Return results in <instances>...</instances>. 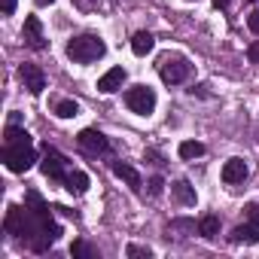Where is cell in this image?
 Here are the masks:
<instances>
[{
    "mask_svg": "<svg viewBox=\"0 0 259 259\" xmlns=\"http://www.w3.org/2000/svg\"><path fill=\"white\" fill-rule=\"evenodd\" d=\"M198 235L207 238V241H213V238L220 235V217H217V213H204V217L198 220Z\"/></svg>",
    "mask_w": 259,
    "mask_h": 259,
    "instance_id": "cell-14",
    "label": "cell"
},
{
    "mask_svg": "<svg viewBox=\"0 0 259 259\" xmlns=\"http://www.w3.org/2000/svg\"><path fill=\"white\" fill-rule=\"evenodd\" d=\"M247 25H250V31H253V34H259V7L253 10V16L247 19Z\"/></svg>",
    "mask_w": 259,
    "mask_h": 259,
    "instance_id": "cell-25",
    "label": "cell"
},
{
    "mask_svg": "<svg viewBox=\"0 0 259 259\" xmlns=\"http://www.w3.org/2000/svg\"><path fill=\"white\" fill-rule=\"evenodd\" d=\"M177 153H180L183 162H192V159H201V156H204V144H198V141H183V144L177 147Z\"/></svg>",
    "mask_w": 259,
    "mask_h": 259,
    "instance_id": "cell-17",
    "label": "cell"
},
{
    "mask_svg": "<svg viewBox=\"0 0 259 259\" xmlns=\"http://www.w3.org/2000/svg\"><path fill=\"white\" fill-rule=\"evenodd\" d=\"M4 162H7V168H10L13 174H25V171L34 168L37 153H34L31 144H7V147H4Z\"/></svg>",
    "mask_w": 259,
    "mask_h": 259,
    "instance_id": "cell-2",
    "label": "cell"
},
{
    "mask_svg": "<svg viewBox=\"0 0 259 259\" xmlns=\"http://www.w3.org/2000/svg\"><path fill=\"white\" fill-rule=\"evenodd\" d=\"M104 52H107V43L95 34H82V37H73L67 43V58L76 64H92V61L104 58Z\"/></svg>",
    "mask_w": 259,
    "mask_h": 259,
    "instance_id": "cell-1",
    "label": "cell"
},
{
    "mask_svg": "<svg viewBox=\"0 0 259 259\" xmlns=\"http://www.w3.org/2000/svg\"><path fill=\"white\" fill-rule=\"evenodd\" d=\"M22 40H25V46H31V49H46V37H43V25H40V19L37 16H28L25 19V28H22Z\"/></svg>",
    "mask_w": 259,
    "mask_h": 259,
    "instance_id": "cell-7",
    "label": "cell"
},
{
    "mask_svg": "<svg viewBox=\"0 0 259 259\" xmlns=\"http://www.w3.org/2000/svg\"><path fill=\"white\" fill-rule=\"evenodd\" d=\"M43 174L49 177V180H55V183H64L67 180V159L58 153V150H52V147H46V159H43Z\"/></svg>",
    "mask_w": 259,
    "mask_h": 259,
    "instance_id": "cell-5",
    "label": "cell"
},
{
    "mask_svg": "<svg viewBox=\"0 0 259 259\" xmlns=\"http://www.w3.org/2000/svg\"><path fill=\"white\" fill-rule=\"evenodd\" d=\"M125 79H128V73H125V67H110L101 79H98V92H104V95H113V92H119L122 85H125Z\"/></svg>",
    "mask_w": 259,
    "mask_h": 259,
    "instance_id": "cell-9",
    "label": "cell"
},
{
    "mask_svg": "<svg viewBox=\"0 0 259 259\" xmlns=\"http://www.w3.org/2000/svg\"><path fill=\"white\" fill-rule=\"evenodd\" d=\"M125 253L132 256V259H138V256H147V259H150V256H153V250H150V247H141V244H128Z\"/></svg>",
    "mask_w": 259,
    "mask_h": 259,
    "instance_id": "cell-21",
    "label": "cell"
},
{
    "mask_svg": "<svg viewBox=\"0 0 259 259\" xmlns=\"http://www.w3.org/2000/svg\"><path fill=\"white\" fill-rule=\"evenodd\" d=\"M55 116L58 119H73V116H79V104L76 101H58L55 104Z\"/></svg>",
    "mask_w": 259,
    "mask_h": 259,
    "instance_id": "cell-18",
    "label": "cell"
},
{
    "mask_svg": "<svg viewBox=\"0 0 259 259\" xmlns=\"http://www.w3.org/2000/svg\"><path fill=\"white\" fill-rule=\"evenodd\" d=\"M247 58H250L253 64H259V43H250V46H247Z\"/></svg>",
    "mask_w": 259,
    "mask_h": 259,
    "instance_id": "cell-24",
    "label": "cell"
},
{
    "mask_svg": "<svg viewBox=\"0 0 259 259\" xmlns=\"http://www.w3.org/2000/svg\"><path fill=\"white\" fill-rule=\"evenodd\" d=\"M189 61L186 58H180V55H165L162 61H159V73H162V79L165 82H171V85H177V82H183L186 76H189Z\"/></svg>",
    "mask_w": 259,
    "mask_h": 259,
    "instance_id": "cell-4",
    "label": "cell"
},
{
    "mask_svg": "<svg viewBox=\"0 0 259 259\" xmlns=\"http://www.w3.org/2000/svg\"><path fill=\"white\" fill-rule=\"evenodd\" d=\"M19 76H22V82H25V89H28L31 95H40V92L46 89V73H43L37 64H22V67H19Z\"/></svg>",
    "mask_w": 259,
    "mask_h": 259,
    "instance_id": "cell-8",
    "label": "cell"
},
{
    "mask_svg": "<svg viewBox=\"0 0 259 259\" xmlns=\"http://www.w3.org/2000/svg\"><path fill=\"white\" fill-rule=\"evenodd\" d=\"M125 107L132 113H141V116H150L156 110V92L150 85H135L125 92Z\"/></svg>",
    "mask_w": 259,
    "mask_h": 259,
    "instance_id": "cell-3",
    "label": "cell"
},
{
    "mask_svg": "<svg viewBox=\"0 0 259 259\" xmlns=\"http://www.w3.org/2000/svg\"><path fill=\"white\" fill-rule=\"evenodd\" d=\"M247 220L259 229V201H253V204H247Z\"/></svg>",
    "mask_w": 259,
    "mask_h": 259,
    "instance_id": "cell-23",
    "label": "cell"
},
{
    "mask_svg": "<svg viewBox=\"0 0 259 259\" xmlns=\"http://www.w3.org/2000/svg\"><path fill=\"white\" fill-rule=\"evenodd\" d=\"M34 4H37V7H52L55 0H34Z\"/></svg>",
    "mask_w": 259,
    "mask_h": 259,
    "instance_id": "cell-28",
    "label": "cell"
},
{
    "mask_svg": "<svg viewBox=\"0 0 259 259\" xmlns=\"http://www.w3.org/2000/svg\"><path fill=\"white\" fill-rule=\"evenodd\" d=\"M232 241H235V244H256V241H259V229H256L253 223L235 226V229H232Z\"/></svg>",
    "mask_w": 259,
    "mask_h": 259,
    "instance_id": "cell-15",
    "label": "cell"
},
{
    "mask_svg": "<svg viewBox=\"0 0 259 259\" xmlns=\"http://www.w3.org/2000/svg\"><path fill=\"white\" fill-rule=\"evenodd\" d=\"M76 141H79V147H82L85 153H92V156H104V153H110V141L98 132V128H82Z\"/></svg>",
    "mask_w": 259,
    "mask_h": 259,
    "instance_id": "cell-6",
    "label": "cell"
},
{
    "mask_svg": "<svg viewBox=\"0 0 259 259\" xmlns=\"http://www.w3.org/2000/svg\"><path fill=\"white\" fill-rule=\"evenodd\" d=\"M171 192H174V195H177V201H180V204H186V207H192V204L198 201V195H195V186H192L189 180H174Z\"/></svg>",
    "mask_w": 259,
    "mask_h": 259,
    "instance_id": "cell-12",
    "label": "cell"
},
{
    "mask_svg": "<svg viewBox=\"0 0 259 259\" xmlns=\"http://www.w3.org/2000/svg\"><path fill=\"white\" fill-rule=\"evenodd\" d=\"M70 256H73V259H92V256H98V253H95V250H92L85 241H73V247H70Z\"/></svg>",
    "mask_w": 259,
    "mask_h": 259,
    "instance_id": "cell-20",
    "label": "cell"
},
{
    "mask_svg": "<svg viewBox=\"0 0 259 259\" xmlns=\"http://www.w3.org/2000/svg\"><path fill=\"white\" fill-rule=\"evenodd\" d=\"M64 186H67V192L82 195V192L89 189V174H85V171H70L67 180H64Z\"/></svg>",
    "mask_w": 259,
    "mask_h": 259,
    "instance_id": "cell-16",
    "label": "cell"
},
{
    "mask_svg": "<svg viewBox=\"0 0 259 259\" xmlns=\"http://www.w3.org/2000/svg\"><path fill=\"white\" fill-rule=\"evenodd\" d=\"M16 4H19V0H4V16H13L16 13Z\"/></svg>",
    "mask_w": 259,
    "mask_h": 259,
    "instance_id": "cell-26",
    "label": "cell"
},
{
    "mask_svg": "<svg viewBox=\"0 0 259 259\" xmlns=\"http://www.w3.org/2000/svg\"><path fill=\"white\" fill-rule=\"evenodd\" d=\"M223 180H226L229 186L244 183V180H247V162H244V159H229V162L223 165Z\"/></svg>",
    "mask_w": 259,
    "mask_h": 259,
    "instance_id": "cell-10",
    "label": "cell"
},
{
    "mask_svg": "<svg viewBox=\"0 0 259 259\" xmlns=\"http://www.w3.org/2000/svg\"><path fill=\"white\" fill-rule=\"evenodd\" d=\"M247 4H256V0H247Z\"/></svg>",
    "mask_w": 259,
    "mask_h": 259,
    "instance_id": "cell-29",
    "label": "cell"
},
{
    "mask_svg": "<svg viewBox=\"0 0 259 259\" xmlns=\"http://www.w3.org/2000/svg\"><path fill=\"white\" fill-rule=\"evenodd\" d=\"M113 174H116L119 180H125V183L132 186L135 192H141L144 180H141V171H138V168H132V165H125V162H113Z\"/></svg>",
    "mask_w": 259,
    "mask_h": 259,
    "instance_id": "cell-11",
    "label": "cell"
},
{
    "mask_svg": "<svg viewBox=\"0 0 259 259\" xmlns=\"http://www.w3.org/2000/svg\"><path fill=\"white\" fill-rule=\"evenodd\" d=\"M162 189H165V180H162V177H153V180H150V195H153V198H159V195H162Z\"/></svg>",
    "mask_w": 259,
    "mask_h": 259,
    "instance_id": "cell-22",
    "label": "cell"
},
{
    "mask_svg": "<svg viewBox=\"0 0 259 259\" xmlns=\"http://www.w3.org/2000/svg\"><path fill=\"white\" fill-rule=\"evenodd\" d=\"M213 7H217V10H226V7H229V0H213Z\"/></svg>",
    "mask_w": 259,
    "mask_h": 259,
    "instance_id": "cell-27",
    "label": "cell"
},
{
    "mask_svg": "<svg viewBox=\"0 0 259 259\" xmlns=\"http://www.w3.org/2000/svg\"><path fill=\"white\" fill-rule=\"evenodd\" d=\"M153 46H156V37H153L150 31H138V34L132 37V52H135V55H141V58H144V55H150V52H153Z\"/></svg>",
    "mask_w": 259,
    "mask_h": 259,
    "instance_id": "cell-13",
    "label": "cell"
},
{
    "mask_svg": "<svg viewBox=\"0 0 259 259\" xmlns=\"http://www.w3.org/2000/svg\"><path fill=\"white\" fill-rule=\"evenodd\" d=\"M7 144H31V135L16 125H7Z\"/></svg>",
    "mask_w": 259,
    "mask_h": 259,
    "instance_id": "cell-19",
    "label": "cell"
}]
</instances>
